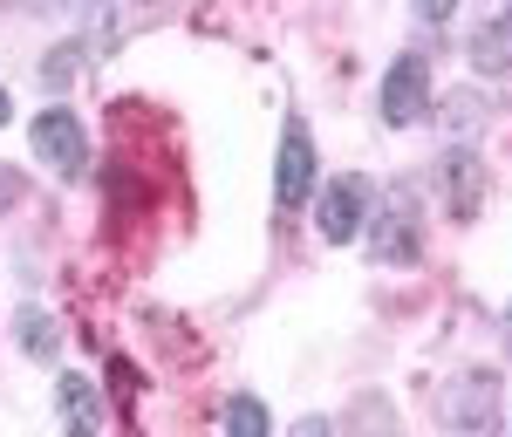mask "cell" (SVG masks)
<instances>
[{
  "instance_id": "cell-1",
  "label": "cell",
  "mask_w": 512,
  "mask_h": 437,
  "mask_svg": "<svg viewBox=\"0 0 512 437\" xmlns=\"http://www.w3.org/2000/svg\"><path fill=\"white\" fill-rule=\"evenodd\" d=\"M499 376L492 369H465V376H451L444 390H437V424L444 431H485L492 417H499Z\"/></svg>"
},
{
  "instance_id": "cell-2",
  "label": "cell",
  "mask_w": 512,
  "mask_h": 437,
  "mask_svg": "<svg viewBox=\"0 0 512 437\" xmlns=\"http://www.w3.org/2000/svg\"><path fill=\"white\" fill-rule=\"evenodd\" d=\"M308 192H315V144H308L301 123H287L280 158H274V205H280V212H294V205H308Z\"/></svg>"
},
{
  "instance_id": "cell-3",
  "label": "cell",
  "mask_w": 512,
  "mask_h": 437,
  "mask_svg": "<svg viewBox=\"0 0 512 437\" xmlns=\"http://www.w3.org/2000/svg\"><path fill=\"white\" fill-rule=\"evenodd\" d=\"M424 89H431V69H424V55H396L390 62V76H383V123H417L424 117Z\"/></svg>"
},
{
  "instance_id": "cell-4",
  "label": "cell",
  "mask_w": 512,
  "mask_h": 437,
  "mask_svg": "<svg viewBox=\"0 0 512 437\" xmlns=\"http://www.w3.org/2000/svg\"><path fill=\"white\" fill-rule=\"evenodd\" d=\"M28 137H35V158H41V164H55L62 178H76L82 158H89V144H82V123L69 117V110H41Z\"/></svg>"
},
{
  "instance_id": "cell-5",
  "label": "cell",
  "mask_w": 512,
  "mask_h": 437,
  "mask_svg": "<svg viewBox=\"0 0 512 437\" xmlns=\"http://www.w3.org/2000/svg\"><path fill=\"white\" fill-rule=\"evenodd\" d=\"M376 260H417V192H410V185H390V192H383Z\"/></svg>"
},
{
  "instance_id": "cell-6",
  "label": "cell",
  "mask_w": 512,
  "mask_h": 437,
  "mask_svg": "<svg viewBox=\"0 0 512 437\" xmlns=\"http://www.w3.org/2000/svg\"><path fill=\"white\" fill-rule=\"evenodd\" d=\"M362 205H369V192L355 185V178H335L328 192L315 199V226L328 246H349L355 233H362Z\"/></svg>"
},
{
  "instance_id": "cell-7",
  "label": "cell",
  "mask_w": 512,
  "mask_h": 437,
  "mask_svg": "<svg viewBox=\"0 0 512 437\" xmlns=\"http://www.w3.org/2000/svg\"><path fill=\"white\" fill-rule=\"evenodd\" d=\"M444 205H451V219H478V205H485V158L472 144H458L444 158Z\"/></svg>"
},
{
  "instance_id": "cell-8",
  "label": "cell",
  "mask_w": 512,
  "mask_h": 437,
  "mask_svg": "<svg viewBox=\"0 0 512 437\" xmlns=\"http://www.w3.org/2000/svg\"><path fill=\"white\" fill-rule=\"evenodd\" d=\"M62 417H69V437H96L103 403H96V383L89 376H62Z\"/></svg>"
},
{
  "instance_id": "cell-9",
  "label": "cell",
  "mask_w": 512,
  "mask_h": 437,
  "mask_svg": "<svg viewBox=\"0 0 512 437\" xmlns=\"http://www.w3.org/2000/svg\"><path fill=\"white\" fill-rule=\"evenodd\" d=\"M472 62L485 69V76H506V69H512V14L485 21V28L472 35Z\"/></svg>"
},
{
  "instance_id": "cell-10",
  "label": "cell",
  "mask_w": 512,
  "mask_h": 437,
  "mask_svg": "<svg viewBox=\"0 0 512 437\" xmlns=\"http://www.w3.org/2000/svg\"><path fill=\"white\" fill-rule=\"evenodd\" d=\"M226 437H274L267 403H260V397H233V403H226Z\"/></svg>"
},
{
  "instance_id": "cell-11",
  "label": "cell",
  "mask_w": 512,
  "mask_h": 437,
  "mask_svg": "<svg viewBox=\"0 0 512 437\" xmlns=\"http://www.w3.org/2000/svg\"><path fill=\"white\" fill-rule=\"evenodd\" d=\"M14 328H21V349H28V356H55V321L41 315V308H21V321H14Z\"/></svg>"
},
{
  "instance_id": "cell-12",
  "label": "cell",
  "mask_w": 512,
  "mask_h": 437,
  "mask_svg": "<svg viewBox=\"0 0 512 437\" xmlns=\"http://www.w3.org/2000/svg\"><path fill=\"white\" fill-rule=\"evenodd\" d=\"M14 199H21V171H7V164H0V212H7Z\"/></svg>"
},
{
  "instance_id": "cell-13",
  "label": "cell",
  "mask_w": 512,
  "mask_h": 437,
  "mask_svg": "<svg viewBox=\"0 0 512 437\" xmlns=\"http://www.w3.org/2000/svg\"><path fill=\"white\" fill-rule=\"evenodd\" d=\"M472 117H478L472 96H451V123H458V130H472Z\"/></svg>"
},
{
  "instance_id": "cell-14",
  "label": "cell",
  "mask_w": 512,
  "mask_h": 437,
  "mask_svg": "<svg viewBox=\"0 0 512 437\" xmlns=\"http://www.w3.org/2000/svg\"><path fill=\"white\" fill-rule=\"evenodd\" d=\"M294 437H335V424H328V417H301V424H294Z\"/></svg>"
},
{
  "instance_id": "cell-15",
  "label": "cell",
  "mask_w": 512,
  "mask_h": 437,
  "mask_svg": "<svg viewBox=\"0 0 512 437\" xmlns=\"http://www.w3.org/2000/svg\"><path fill=\"white\" fill-rule=\"evenodd\" d=\"M451 7H458V0H417V14H424V21H444Z\"/></svg>"
},
{
  "instance_id": "cell-16",
  "label": "cell",
  "mask_w": 512,
  "mask_h": 437,
  "mask_svg": "<svg viewBox=\"0 0 512 437\" xmlns=\"http://www.w3.org/2000/svg\"><path fill=\"white\" fill-rule=\"evenodd\" d=\"M7 117H14V103H7V89H0V130H7Z\"/></svg>"
}]
</instances>
